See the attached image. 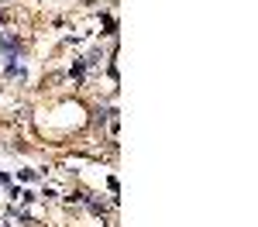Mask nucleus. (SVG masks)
I'll use <instances>...</instances> for the list:
<instances>
[{
    "label": "nucleus",
    "instance_id": "obj_1",
    "mask_svg": "<svg viewBox=\"0 0 258 227\" xmlns=\"http://www.w3.org/2000/svg\"><path fill=\"white\" fill-rule=\"evenodd\" d=\"M7 48H18V38L14 35H4L0 38V52H7Z\"/></svg>",
    "mask_w": 258,
    "mask_h": 227
}]
</instances>
